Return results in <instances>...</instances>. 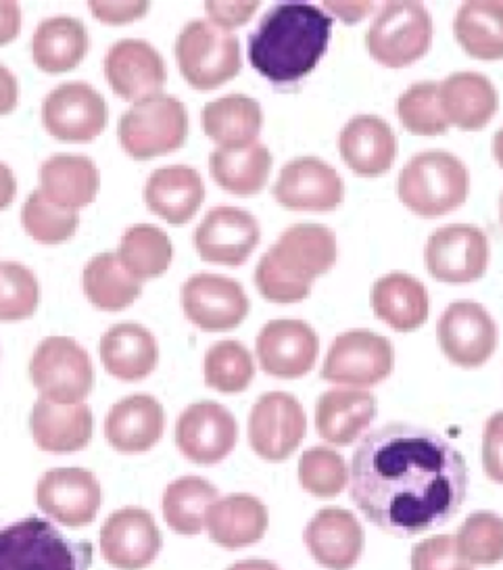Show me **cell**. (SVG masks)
I'll return each mask as SVG.
<instances>
[{
	"label": "cell",
	"mask_w": 503,
	"mask_h": 570,
	"mask_svg": "<svg viewBox=\"0 0 503 570\" xmlns=\"http://www.w3.org/2000/svg\"><path fill=\"white\" fill-rule=\"evenodd\" d=\"M19 101V85L16 73L0 63V116L11 114Z\"/></svg>",
	"instance_id": "f5cc1de1"
},
{
	"label": "cell",
	"mask_w": 503,
	"mask_h": 570,
	"mask_svg": "<svg viewBox=\"0 0 503 570\" xmlns=\"http://www.w3.org/2000/svg\"><path fill=\"white\" fill-rule=\"evenodd\" d=\"M228 570H280L274 562H269V560H257V558H251V560H240V562H236Z\"/></svg>",
	"instance_id": "9f6ffc18"
},
{
	"label": "cell",
	"mask_w": 503,
	"mask_h": 570,
	"mask_svg": "<svg viewBox=\"0 0 503 570\" xmlns=\"http://www.w3.org/2000/svg\"><path fill=\"white\" fill-rule=\"evenodd\" d=\"M119 262L140 283L166 274L174 257L169 236L152 224L130 226L119 243Z\"/></svg>",
	"instance_id": "ab89813d"
},
{
	"label": "cell",
	"mask_w": 503,
	"mask_h": 570,
	"mask_svg": "<svg viewBox=\"0 0 503 570\" xmlns=\"http://www.w3.org/2000/svg\"><path fill=\"white\" fill-rule=\"evenodd\" d=\"M30 426L36 445L42 452L73 453L90 443L95 419L86 403L57 405L40 397L32 407Z\"/></svg>",
	"instance_id": "1f68e13d"
},
{
	"label": "cell",
	"mask_w": 503,
	"mask_h": 570,
	"mask_svg": "<svg viewBox=\"0 0 503 570\" xmlns=\"http://www.w3.org/2000/svg\"><path fill=\"white\" fill-rule=\"evenodd\" d=\"M500 219H502V228H503V193H502V197H500Z\"/></svg>",
	"instance_id": "680465c9"
},
{
	"label": "cell",
	"mask_w": 503,
	"mask_h": 570,
	"mask_svg": "<svg viewBox=\"0 0 503 570\" xmlns=\"http://www.w3.org/2000/svg\"><path fill=\"white\" fill-rule=\"evenodd\" d=\"M21 32V7L18 2L0 0V47L13 42Z\"/></svg>",
	"instance_id": "816d5d0a"
},
{
	"label": "cell",
	"mask_w": 503,
	"mask_h": 570,
	"mask_svg": "<svg viewBox=\"0 0 503 570\" xmlns=\"http://www.w3.org/2000/svg\"><path fill=\"white\" fill-rule=\"evenodd\" d=\"M455 546L472 567H493L503 560V519L493 512H474L460 527Z\"/></svg>",
	"instance_id": "b9f144b4"
},
{
	"label": "cell",
	"mask_w": 503,
	"mask_h": 570,
	"mask_svg": "<svg viewBox=\"0 0 503 570\" xmlns=\"http://www.w3.org/2000/svg\"><path fill=\"white\" fill-rule=\"evenodd\" d=\"M85 293L102 312H121L140 297L142 283L124 268L118 253L102 252L86 264Z\"/></svg>",
	"instance_id": "74e56055"
},
{
	"label": "cell",
	"mask_w": 503,
	"mask_h": 570,
	"mask_svg": "<svg viewBox=\"0 0 503 570\" xmlns=\"http://www.w3.org/2000/svg\"><path fill=\"white\" fill-rule=\"evenodd\" d=\"M118 136L124 151L138 161L180 149L188 136L185 102L171 95H155L121 114Z\"/></svg>",
	"instance_id": "52a82bcc"
},
{
	"label": "cell",
	"mask_w": 503,
	"mask_h": 570,
	"mask_svg": "<svg viewBox=\"0 0 503 570\" xmlns=\"http://www.w3.org/2000/svg\"><path fill=\"white\" fill-rule=\"evenodd\" d=\"M105 76L118 97L138 102L161 95L168 82V68L151 42L124 38L105 55Z\"/></svg>",
	"instance_id": "d6986e66"
},
{
	"label": "cell",
	"mask_w": 503,
	"mask_h": 570,
	"mask_svg": "<svg viewBox=\"0 0 503 570\" xmlns=\"http://www.w3.org/2000/svg\"><path fill=\"white\" fill-rule=\"evenodd\" d=\"M436 338L447 360L460 368H481L497 347L495 320L481 303L453 302L436 324Z\"/></svg>",
	"instance_id": "4fadbf2b"
},
{
	"label": "cell",
	"mask_w": 503,
	"mask_h": 570,
	"mask_svg": "<svg viewBox=\"0 0 503 570\" xmlns=\"http://www.w3.org/2000/svg\"><path fill=\"white\" fill-rule=\"evenodd\" d=\"M30 376L40 397L57 405L85 403L95 386L90 355L69 336H47L36 347Z\"/></svg>",
	"instance_id": "ba28073f"
},
{
	"label": "cell",
	"mask_w": 503,
	"mask_h": 570,
	"mask_svg": "<svg viewBox=\"0 0 503 570\" xmlns=\"http://www.w3.org/2000/svg\"><path fill=\"white\" fill-rule=\"evenodd\" d=\"M335 19L307 2L272 7L249 36V61L257 73L276 85L309 76L328 51Z\"/></svg>",
	"instance_id": "7a4b0ae2"
},
{
	"label": "cell",
	"mask_w": 503,
	"mask_h": 570,
	"mask_svg": "<svg viewBox=\"0 0 503 570\" xmlns=\"http://www.w3.org/2000/svg\"><path fill=\"white\" fill-rule=\"evenodd\" d=\"M470 174L462 159L447 151L418 153L400 174L403 205L422 218L452 214L469 199Z\"/></svg>",
	"instance_id": "277c9868"
},
{
	"label": "cell",
	"mask_w": 503,
	"mask_h": 570,
	"mask_svg": "<svg viewBox=\"0 0 503 570\" xmlns=\"http://www.w3.org/2000/svg\"><path fill=\"white\" fill-rule=\"evenodd\" d=\"M101 174L85 155H52L40 166V193L63 212H78L95 202Z\"/></svg>",
	"instance_id": "f546056e"
},
{
	"label": "cell",
	"mask_w": 503,
	"mask_h": 570,
	"mask_svg": "<svg viewBox=\"0 0 503 570\" xmlns=\"http://www.w3.org/2000/svg\"><path fill=\"white\" fill-rule=\"evenodd\" d=\"M338 151L353 174L383 176L397 157V136L378 116H355L338 135Z\"/></svg>",
	"instance_id": "d4e9b609"
},
{
	"label": "cell",
	"mask_w": 503,
	"mask_h": 570,
	"mask_svg": "<svg viewBox=\"0 0 503 570\" xmlns=\"http://www.w3.org/2000/svg\"><path fill=\"white\" fill-rule=\"evenodd\" d=\"M307 419L299 400L285 391L262 395L249 416L253 452L268 462H285L302 445Z\"/></svg>",
	"instance_id": "7c38bea8"
},
{
	"label": "cell",
	"mask_w": 503,
	"mask_h": 570,
	"mask_svg": "<svg viewBox=\"0 0 503 570\" xmlns=\"http://www.w3.org/2000/svg\"><path fill=\"white\" fill-rule=\"evenodd\" d=\"M21 224L26 233L38 243L59 245L73 236L80 219L76 212H63L55 207L38 188L21 207Z\"/></svg>",
	"instance_id": "f6af8a7d"
},
{
	"label": "cell",
	"mask_w": 503,
	"mask_h": 570,
	"mask_svg": "<svg viewBox=\"0 0 503 570\" xmlns=\"http://www.w3.org/2000/svg\"><path fill=\"white\" fill-rule=\"evenodd\" d=\"M92 546L69 541L49 520L23 519L0 529V570H88Z\"/></svg>",
	"instance_id": "5b68a950"
},
{
	"label": "cell",
	"mask_w": 503,
	"mask_h": 570,
	"mask_svg": "<svg viewBox=\"0 0 503 570\" xmlns=\"http://www.w3.org/2000/svg\"><path fill=\"white\" fill-rule=\"evenodd\" d=\"M186 318L207 333H226L249 314V297L243 285L221 274H195L183 286Z\"/></svg>",
	"instance_id": "9a60e30c"
},
{
	"label": "cell",
	"mask_w": 503,
	"mask_h": 570,
	"mask_svg": "<svg viewBox=\"0 0 503 570\" xmlns=\"http://www.w3.org/2000/svg\"><path fill=\"white\" fill-rule=\"evenodd\" d=\"M438 82H416L410 86L400 101H397V116L402 126L412 135L438 136L445 135L450 121L443 114L441 99H438Z\"/></svg>",
	"instance_id": "7bdbcfd3"
},
{
	"label": "cell",
	"mask_w": 503,
	"mask_h": 570,
	"mask_svg": "<svg viewBox=\"0 0 503 570\" xmlns=\"http://www.w3.org/2000/svg\"><path fill=\"white\" fill-rule=\"evenodd\" d=\"M336 236L322 224H295L286 228L255 268V285L272 303L303 302L312 283L336 264Z\"/></svg>",
	"instance_id": "3957f363"
},
{
	"label": "cell",
	"mask_w": 503,
	"mask_h": 570,
	"mask_svg": "<svg viewBox=\"0 0 503 570\" xmlns=\"http://www.w3.org/2000/svg\"><path fill=\"white\" fill-rule=\"evenodd\" d=\"M469 495V464L447 439L414 424H386L353 453L352 500L393 537L447 524Z\"/></svg>",
	"instance_id": "6da1fadb"
},
{
	"label": "cell",
	"mask_w": 503,
	"mask_h": 570,
	"mask_svg": "<svg viewBox=\"0 0 503 570\" xmlns=\"http://www.w3.org/2000/svg\"><path fill=\"white\" fill-rule=\"evenodd\" d=\"M431 276L447 285L479 281L489 266V240L472 224H450L435 230L426 243Z\"/></svg>",
	"instance_id": "2e32d148"
},
{
	"label": "cell",
	"mask_w": 503,
	"mask_h": 570,
	"mask_svg": "<svg viewBox=\"0 0 503 570\" xmlns=\"http://www.w3.org/2000/svg\"><path fill=\"white\" fill-rule=\"evenodd\" d=\"M493 153H495V159H497V164L503 168V128L495 135V140H493Z\"/></svg>",
	"instance_id": "6f0895ef"
},
{
	"label": "cell",
	"mask_w": 503,
	"mask_h": 570,
	"mask_svg": "<svg viewBox=\"0 0 503 570\" xmlns=\"http://www.w3.org/2000/svg\"><path fill=\"white\" fill-rule=\"evenodd\" d=\"M161 533L145 508L128 505L107 517L101 529V553L118 570H142L151 567L161 552Z\"/></svg>",
	"instance_id": "ac0fdd59"
},
{
	"label": "cell",
	"mask_w": 503,
	"mask_h": 570,
	"mask_svg": "<svg viewBox=\"0 0 503 570\" xmlns=\"http://www.w3.org/2000/svg\"><path fill=\"white\" fill-rule=\"evenodd\" d=\"M174 51L186 82L197 90L219 88L243 68L238 38L207 19L188 21Z\"/></svg>",
	"instance_id": "8992f818"
},
{
	"label": "cell",
	"mask_w": 503,
	"mask_h": 570,
	"mask_svg": "<svg viewBox=\"0 0 503 570\" xmlns=\"http://www.w3.org/2000/svg\"><path fill=\"white\" fill-rule=\"evenodd\" d=\"M303 539L314 560L328 570H352L364 552V529L343 508L319 510L305 527Z\"/></svg>",
	"instance_id": "603a6c76"
},
{
	"label": "cell",
	"mask_w": 503,
	"mask_h": 570,
	"mask_svg": "<svg viewBox=\"0 0 503 570\" xmlns=\"http://www.w3.org/2000/svg\"><path fill=\"white\" fill-rule=\"evenodd\" d=\"M483 469L497 485H503V412L486 420L483 431Z\"/></svg>",
	"instance_id": "c3c4849f"
},
{
	"label": "cell",
	"mask_w": 503,
	"mask_h": 570,
	"mask_svg": "<svg viewBox=\"0 0 503 570\" xmlns=\"http://www.w3.org/2000/svg\"><path fill=\"white\" fill-rule=\"evenodd\" d=\"M274 197L293 212H335L345 199V185L331 164L318 157H297L280 169Z\"/></svg>",
	"instance_id": "7402d4cb"
},
{
	"label": "cell",
	"mask_w": 503,
	"mask_h": 570,
	"mask_svg": "<svg viewBox=\"0 0 503 570\" xmlns=\"http://www.w3.org/2000/svg\"><path fill=\"white\" fill-rule=\"evenodd\" d=\"M259 2H207L205 11L214 26L221 30H233L245 26L257 13Z\"/></svg>",
	"instance_id": "f907efd6"
},
{
	"label": "cell",
	"mask_w": 503,
	"mask_h": 570,
	"mask_svg": "<svg viewBox=\"0 0 503 570\" xmlns=\"http://www.w3.org/2000/svg\"><path fill=\"white\" fill-rule=\"evenodd\" d=\"M238 424L221 403H190L176 422V445L186 460L211 466L236 448Z\"/></svg>",
	"instance_id": "e0dca14e"
},
{
	"label": "cell",
	"mask_w": 503,
	"mask_h": 570,
	"mask_svg": "<svg viewBox=\"0 0 503 570\" xmlns=\"http://www.w3.org/2000/svg\"><path fill=\"white\" fill-rule=\"evenodd\" d=\"M257 219L240 207H214L195 230V249L203 262L221 266H243L259 245Z\"/></svg>",
	"instance_id": "ffe728a7"
},
{
	"label": "cell",
	"mask_w": 503,
	"mask_h": 570,
	"mask_svg": "<svg viewBox=\"0 0 503 570\" xmlns=\"http://www.w3.org/2000/svg\"><path fill=\"white\" fill-rule=\"evenodd\" d=\"M376 397L362 389H333L318 397L316 429L333 445H352L376 419Z\"/></svg>",
	"instance_id": "f1b7e54d"
},
{
	"label": "cell",
	"mask_w": 503,
	"mask_h": 570,
	"mask_svg": "<svg viewBox=\"0 0 503 570\" xmlns=\"http://www.w3.org/2000/svg\"><path fill=\"white\" fill-rule=\"evenodd\" d=\"M395 368V350L386 336L372 331H347L336 336L322 366V379L341 386L383 383Z\"/></svg>",
	"instance_id": "30bf717a"
},
{
	"label": "cell",
	"mask_w": 503,
	"mask_h": 570,
	"mask_svg": "<svg viewBox=\"0 0 503 570\" xmlns=\"http://www.w3.org/2000/svg\"><path fill=\"white\" fill-rule=\"evenodd\" d=\"M101 483L90 470H47L36 485L38 508L49 519L69 529L92 524L101 510Z\"/></svg>",
	"instance_id": "5bb4252c"
},
{
	"label": "cell",
	"mask_w": 503,
	"mask_h": 570,
	"mask_svg": "<svg viewBox=\"0 0 503 570\" xmlns=\"http://www.w3.org/2000/svg\"><path fill=\"white\" fill-rule=\"evenodd\" d=\"M209 171L224 190L238 197H251L268 185L272 153L259 142L240 149L218 147L209 155Z\"/></svg>",
	"instance_id": "d590c367"
},
{
	"label": "cell",
	"mask_w": 503,
	"mask_h": 570,
	"mask_svg": "<svg viewBox=\"0 0 503 570\" xmlns=\"http://www.w3.org/2000/svg\"><path fill=\"white\" fill-rule=\"evenodd\" d=\"M214 502H218V487L201 476H183L166 489L161 512L174 533L195 537L201 533L205 514Z\"/></svg>",
	"instance_id": "f35d334b"
},
{
	"label": "cell",
	"mask_w": 503,
	"mask_h": 570,
	"mask_svg": "<svg viewBox=\"0 0 503 570\" xmlns=\"http://www.w3.org/2000/svg\"><path fill=\"white\" fill-rule=\"evenodd\" d=\"M257 360L262 370L276 379H302L316 366L319 338L303 320L268 322L257 336Z\"/></svg>",
	"instance_id": "44dd1931"
},
{
	"label": "cell",
	"mask_w": 503,
	"mask_h": 570,
	"mask_svg": "<svg viewBox=\"0 0 503 570\" xmlns=\"http://www.w3.org/2000/svg\"><path fill=\"white\" fill-rule=\"evenodd\" d=\"M18 195V180L13 169L0 161V212H4Z\"/></svg>",
	"instance_id": "11a10c76"
},
{
	"label": "cell",
	"mask_w": 503,
	"mask_h": 570,
	"mask_svg": "<svg viewBox=\"0 0 503 570\" xmlns=\"http://www.w3.org/2000/svg\"><path fill=\"white\" fill-rule=\"evenodd\" d=\"M88 9L95 18L102 21V23H130L136 19L142 18L149 13L151 4L145 0H136V2H107V0H95L88 2Z\"/></svg>",
	"instance_id": "681fc988"
},
{
	"label": "cell",
	"mask_w": 503,
	"mask_h": 570,
	"mask_svg": "<svg viewBox=\"0 0 503 570\" xmlns=\"http://www.w3.org/2000/svg\"><path fill=\"white\" fill-rule=\"evenodd\" d=\"M166 433V410L152 395L136 393L114 403L105 419L107 443L119 453L152 450Z\"/></svg>",
	"instance_id": "cb8c5ba5"
},
{
	"label": "cell",
	"mask_w": 503,
	"mask_h": 570,
	"mask_svg": "<svg viewBox=\"0 0 503 570\" xmlns=\"http://www.w3.org/2000/svg\"><path fill=\"white\" fill-rule=\"evenodd\" d=\"M203 199L205 185L201 174L183 164L155 169L145 185V203L149 209L174 226L195 218L201 209Z\"/></svg>",
	"instance_id": "4316f807"
},
{
	"label": "cell",
	"mask_w": 503,
	"mask_h": 570,
	"mask_svg": "<svg viewBox=\"0 0 503 570\" xmlns=\"http://www.w3.org/2000/svg\"><path fill=\"white\" fill-rule=\"evenodd\" d=\"M40 303L34 272L18 262H0V322L30 318Z\"/></svg>",
	"instance_id": "bcb514c9"
},
{
	"label": "cell",
	"mask_w": 503,
	"mask_h": 570,
	"mask_svg": "<svg viewBox=\"0 0 503 570\" xmlns=\"http://www.w3.org/2000/svg\"><path fill=\"white\" fill-rule=\"evenodd\" d=\"M369 303L378 320L397 333H412L428 320V291L418 278L393 272L378 278L369 291Z\"/></svg>",
	"instance_id": "d6a6232c"
},
{
	"label": "cell",
	"mask_w": 503,
	"mask_h": 570,
	"mask_svg": "<svg viewBox=\"0 0 503 570\" xmlns=\"http://www.w3.org/2000/svg\"><path fill=\"white\" fill-rule=\"evenodd\" d=\"M109 107L101 92L88 82H66L52 88L42 101L47 132L63 142H90L101 135Z\"/></svg>",
	"instance_id": "8fae6325"
},
{
	"label": "cell",
	"mask_w": 503,
	"mask_h": 570,
	"mask_svg": "<svg viewBox=\"0 0 503 570\" xmlns=\"http://www.w3.org/2000/svg\"><path fill=\"white\" fill-rule=\"evenodd\" d=\"M453 35L474 59H503V2L476 0L462 4L453 19Z\"/></svg>",
	"instance_id": "8d00e7d4"
},
{
	"label": "cell",
	"mask_w": 503,
	"mask_h": 570,
	"mask_svg": "<svg viewBox=\"0 0 503 570\" xmlns=\"http://www.w3.org/2000/svg\"><path fill=\"white\" fill-rule=\"evenodd\" d=\"M101 362L114 379L124 383L142 381L159 364L157 338L142 324H116L101 336Z\"/></svg>",
	"instance_id": "4dcf8cb0"
},
{
	"label": "cell",
	"mask_w": 503,
	"mask_h": 570,
	"mask_svg": "<svg viewBox=\"0 0 503 570\" xmlns=\"http://www.w3.org/2000/svg\"><path fill=\"white\" fill-rule=\"evenodd\" d=\"M205 383L219 393H243L255 376L253 355L238 341H219L205 353Z\"/></svg>",
	"instance_id": "60d3db41"
},
{
	"label": "cell",
	"mask_w": 503,
	"mask_h": 570,
	"mask_svg": "<svg viewBox=\"0 0 503 570\" xmlns=\"http://www.w3.org/2000/svg\"><path fill=\"white\" fill-rule=\"evenodd\" d=\"M90 38L85 21L71 16L42 19L32 38V57L42 71L61 73L85 61Z\"/></svg>",
	"instance_id": "e575fe53"
},
{
	"label": "cell",
	"mask_w": 503,
	"mask_h": 570,
	"mask_svg": "<svg viewBox=\"0 0 503 570\" xmlns=\"http://www.w3.org/2000/svg\"><path fill=\"white\" fill-rule=\"evenodd\" d=\"M433 42V19L420 2H388L369 23L366 45L381 66L405 68L422 59Z\"/></svg>",
	"instance_id": "9c48e42d"
},
{
	"label": "cell",
	"mask_w": 503,
	"mask_h": 570,
	"mask_svg": "<svg viewBox=\"0 0 503 570\" xmlns=\"http://www.w3.org/2000/svg\"><path fill=\"white\" fill-rule=\"evenodd\" d=\"M324 7L347 23H355L374 11L372 2H326Z\"/></svg>",
	"instance_id": "db71d44e"
},
{
	"label": "cell",
	"mask_w": 503,
	"mask_h": 570,
	"mask_svg": "<svg viewBox=\"0 0 503 570\" xmlns=\"http://www.w3.org/2000/svg\"><path fill=\"white\" fill-rule=\"evenodd\" d=\"M209 539L226 550L249 548L262 541L269 527L266 503L249 493H233L211 503L205 514Z\"/></svg>",
	"instance_id": "484cf974"
},
{
	"label": "cell",
	"mask_w": 503,
	"mask_h": 570,
	"mask_svg": "<svg viewBox=\"0 0 503 570\" xmlns=\"http://www.w3.org/2000/svg\"><path fill=\"white\" fill-rule=\"evenodd\" d=\"M412 570H474L455 546V537H428L412 550Z\"/></svg>",
	"instance_id": "7dc6e473"
},
{
	"label": "cell",
	"mask_w": 503,
	"mask_h": 570,
	"mask_svg": "<svg viewBox=\"0 0 503 570\" xmlns=\"http://www.w3.org/2000/svg\"><path fill=\"white\" fill-rule=\"evenodd\" d=\"M438 99L450 126L466 132L483 130L500 107L495 86L476 71H455L447 76L438 86Z\"/></svg>",
	"instance_id": "83f0119b"
},
{
	"label": "cell",
	"mask_w": 503,
	"mask_h": 570,
	"mask_svg": "<svg viewBox=\"0 0 503 570\" xmlns=\"http://www.w3.org/2000/svg\"><path fill=\"white\" fill-rule=\"evenodd\" d=\"M299 483L322 500L336 498L349 483V470L341 453L331 448H312L299 460Z\"/></svg>",
	"instance_id": "ee69618b"
},
{
	"label": "cell",
	"mask_w": 503,
	"mask_h": 570,
	"mask_svg": "<svg viewBox=\"0 0 503 570\" xmlns=\"http://www.w3.org/2000/svg\"><path fill=\"white\" fill-rule=\"evenodd\" d=\"M201 124L205 135L224 149H240L257 142L264 126L259 102L247 95H226L203 107Z\"/></svg>",
	"instance_id": "836d02e7"
}]
</instances>
